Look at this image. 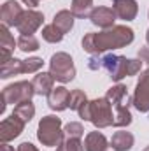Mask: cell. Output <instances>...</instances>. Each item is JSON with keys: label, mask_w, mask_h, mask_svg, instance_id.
Segmentation results:
<instances>
[{"label": "cell", "mask_w": 149, "mask_h": 151, "mask_svg": "<svg viewBox=\"0 0 149 151\" xmlns=\"http://www.w3.org/2000/svg\"><path fill=\"white\" fill-rule=\"evenodd\" d=\"M135 34L130 27L126 25H114L107 30L102 32H90L86 34L81 44L82 49L90 55H102L105 51L111 49H119V47H126L133 42Z\"/></svg>", "instance_id": "6da1fadb"}, {"label": "cell", "mask_w": 149, "mask_h": 151, "mask_svg": "<svg viewBox=\"0 0 149 151\" xmlns=\"http://www.w3.org/2000/svg\"><path fill=\"white\" fill-rule=\"evenodd\" d=\"M79 118L84 121L93 123L97 128H107L114 125V114H112V104L105 99H95L88 100L79 107Z\"/></svg>", "instance_id": "7a4b0ae2"}, {"label": "cell", "mask_w": 149, "mask_h": 151, "mask_svg": "<svg viewBox=\"0 0 149 151\" xmlns=\"http://www.w3.org/2000/svg\"><path fill=\"white\" fill-rule=\"evenodd\" d=\"M105 99L112 104V107L116 109L114 113V125L116 128H123L128 127L132 123V113H130V102H128V90L125 84L116 83L111 86L105 93Z\"/></svg>", "instance_id": "3957f363"}, {"label": "cell", "mask_w": 149, "mask_h": 151, "mask_svg": "<svg viewBox=\"0 0 149 151\" xmlns=\"http://www.w3.org/2000/svg\"><path fill=\"white\" fill-rule=\"evenodd\" d=\"M102 69H105L112 81L119 83L123 77H132L137 76L142 69V62L140 60H132L126 56H119V55H107L102 58Z\"/></svg>", "instance_id": "277c9868"}, {"label": "cell", "mask_w": 149, "mask_h": 151, "mask_svg": "<svg viewBox=\"0 0 149 151\" xmlns=\"http://www.w3.org/2000/svg\"><path fill=\"white\" fill-rule=\"evenodd\" d=\"M37 139L42 146L54 148L65 139V132L62 128V118L54 114H47L39 121L37 127Z\"/></svg>", "instance_id": "5b68a950"}, {"label": "cell", "mask_w": 149, "mask_h": 151, "mask_svg": "<svg viewBox=\"0 0 149 151\" xmlns=\"http://www.w3.org/2000/svg\"><path fill=\"white\" fill-rule=\"evenodd\" d=\"M49 72L54 77V81L62 83V84H67L70 81H74L75 77V65L74 60L69 53H54L49 60Z\"/></svg>", "instance_id": "8992f818"}, {"label": "cell", "mask_w": 149, "mask_h": 151, "mask_svg": "<svg viewBox=\"0 0 149 151\" xmlns=\"http://www.w3.org/2000/svg\"><path fill=\"white\" fill-rule=\"evenodd\" d=\"M34 95H35V90H34L32 81H18V83H12L2 90V100L7 106L9 104L18 106L21 102L32 100Z\"/></svg>", "instance_id": "52a82bcc"}, {"label": "cell", "mask_w": 149, "mask_h": 151, "mask_svg": "<svg viewBox=\"0 0 149 151\" xmlns=\"http://www.w3.org/2000/svg\"><path fill=\"white\" fill-rule=\"evenodd\" d=\"M132 106L139 113H149V69L140 72L132 97Z\"/></svg>", "instance_id": "ba28073f"}, {"label": "cell", "mask_w": 149, "mask_h": 151, "mask_svg": "<svg viewBox=\"0 0 149 151\" xmlns=\"http://www.w3.org/2000/svg\"><path fill=\"white\" fill-rule=\"evenodd\" d=\"M25 121L21 118H18L16 114H11L9 118L2 119L0 123V142H11L16 137L21 135V132L25 130Z\"/></svg>", "instance_id": "9c48e42d"}, {"label": "cell", "mask_w": 149, "mask_h": 151, "mask_svg": "<svg viewBox=\"0 0 149 151\" xmlns=\"http://www.w3.org/2000/svg\"><path fill=\"white\" fill-rule=\"evenodd\" d=\"M44 23V14L39 12V11H34V9H28L21 14L16 28L19 34H25V35H34L39 28L42 27Z\"/></svg>", "instance_id": "30bf717a"}, {"label": "cell", "mask_w": 149, "mask_h": 151, "mask_svg": "<svg viewBox=\"0 0 149 151\" xmlns=\"http://www.w3.org/2000/svg\"><path fill=\"white\" fill-rule=\"evenodd\" d=\"M116 12H114V9L112 7H105V5H98V7H95L93 11H91V14H90V21L95 25V27H98V28H104V30H107V28H111L116 25Z\"/></svg>", "instance_id": "8fae6325"}, {"label": "cell", "mask_w": 149, "mask_h": 151, "mask_svg": "<svg viewBox=\"0 0 149 151\" xmlns=\"http://www.w3.org/2000/svg\"><path fill=\"white\" fill-rule=\"evenodd\" d=\"M23 12H25L23 7H21L16 0H7V2H4V5H2V9H0L2 25H5V27H9V28H11V27H16Z\"/></svg>", "instance_id": "7c38bea8"}, {"label": "cell", "mask_w": 149, "mask_h": 151, "mask_svg": "<svg viewBox=\"0 0 149 151\" xmlns=\"http://www.w3.org/2000/svg\"><path fill=\"white\" fill-rule=\"evenodd\" d=\"M69 97H70V91L65 86H54L53 91L47 95L49 109H53L56 113H62V111L69 109Z\"/></svg>", "instance_id": "4fadbf2b"}, {"label": "cell", "mask_w": 149, "mask_h": 151, "mask_svg": "<svg viewBox=\"0 0 149 151\" xmlns=\"http://www.w3.org/2000/svg\"><path fill=\"white\" fill-rule=\"evenodd\" d=\"M112 9L116 16L123 21H132L139 14L137 0H112Z\"/></svg>", "instance_id": "5bb4252c"}, {"label": "cell", "mask_w": 149, "mask_h": 151, "mask_svg": "<svg viewBox=\"0 0 149 151\" xmlns=\"http://www.w3.org/2000/svg\"><path fill=\"white\" fill-rule=\"evenodd\" d=\"M14 46H18V40H14V37L11 35L9 27L2 25L0 27V65H4L12 58Z\"/></svg>", "instance_id": "9a60e30c"}, {"label": "cell", "mask_w": 149, "mask_h": 151, "mask_svg": "<svg viewBox=\"0 0 149 151\" xmlns=\"http://www.w3.org/2000/svg\"><path fill=\"white\" fill-rule=\"evenodd\" d=\"M32 84H34V90H35V95H49L54 88V77L51 76V72H37L32 79Z\"/></svg>", "instance_id": "2e32d148"}, {"label": "cell", "mask_w": 149, "mask_h": 151, "mask_svg": "<svg viewBox=\"0 0 149 151\" xmlns=\"http://www.w3.org/2000/svg\"><path fill=\"white\" fill-rule=\"evenodd\" d=\"M111 148L114 151H130L133 148V142H135V137L132 132H126V130H119V132H114V135L111 137Z\"/></svg>", "instance_id": "e0dca14e"}, {"label": "cell", "mask_w": 149, "mask_h": 151, "mask_svg": "<svg viewBox=\"0 0 149 151\" xmlns=\"http://www.w3.org/2000/svg\"><path fill=\"white\" fill-rule=\"evenodd\" d=\"M109 141L102 132H90L84 137V151H107Z\"/></svg>", "instance_id": "ac0fdd59"}, {"label": "cell", "mask_w": 149, "mask_h": 151, "mask_svg": "<svg viewBox=\"0 0 149 151\" xmlns=\"http://www.w3.org/2000/svg\"><path fill=\"white\" fill-rule=\"evenodd\" d=\"M74 14H72V11H67V9H63V11H58L56 14H54V18H53V25H56L58 28H60V32L65 35V34H69L70 30H72V27H74Z\"/></svg>", "instance_id": "d6986e66"}, {"label": "cell", "mask_w": 149, "mask_h": 151, "mask_svg": "<svg viewBox=\"0 0 149 151\" xmlns=\"http://www.w3.org/2000/svg\"><path fill=\"white\" fill-rule=\"evenodd\" d=\"M18 74H23V60L11 58L9 62L0 65V77L2 79H9V77L18 76Z\"/></svg>", "instance_id": "ffe728a7"}, {"label": "cell", "mask_w": 149, "mask_h": 151, "mask_svg": "<svg viewBox=\"0 0 149 151\" xmlns=\"http://www.w3.org/2000/svg\"><path fill=\"white\" fill-rule=\"evenodd\" d=\"M93 0H72L70 2V11L75 18H90L93 11Z\"/></svg>", "instance_id": "44dd1931"}, {"label": "cell", "mask_w": 149, "mask_h": 151, "mask_svg": "<svg viewBox=\"0 0 149 151\" xmlns=\"http://www.w3.org/2000/svg\"><path fill=\"white\" fill-rule=\"evenodd\" d=\"M12 114H16L18 118H21L25 123H30L32 118L35 116V106L32 104V100H27V102H21L18 106H14V111Z\"/></svg>", "instance_id": "7402d4cb"}, {"label": "cell", "mask_w": 149, "mask_h": 151, "mask_svg": "<svg viewBox=\"0 0 149 151\" xmlns=\"http://www.w3.org/2000/svg\"><path fill=\"white\" fill-rule=\"evenodd\" d=\"M40 47V42L35 35H25L21 34L18 37V49L23 51V53H32V51H37Z\"/></svg>", "instance_id": "603a6c76"}, {"label": "cell", "mask_w": 149, "mask_h": 151, "mask_svg": "<svg viewBox=\"0 0 149 151\" xmlns=\"http://www.w3.org/2000/svg\"><path fill=\"white\" fill-rule=\"evenodd\" d=\"M63 34L60 32V28L56 27V25H46L44 28H42V39L46 40V42H49V44H58V42H62L63 40Z\"/></svg>", "instance_id": "cb8c5ba5"}, {"label": "cell", "mask_w": 149, "mask_h": 151, "mask_svg": "<svg viewBox=\"0 0 149 151\" xmlns=\"http://www.w3.org/2000/svg\"><path fill=\"white\" fill-rule=\"evenodd\" d=\"M56 151H84V142H81V139L65 137V139L56 146Z\"/></svg>", "instance_id": "d4e9b609"}, {"label": "cell", "mask_w": 149, "mask_h": 151, "mask_svg": "<svg viewBox=\"0 0 149 151\" xmlns=\"http://www.w3.org/2000/svg\"><path fill=\"white\" fill-rule=\"evenodd\" d=\"M88 102V97L82 90H72L70 91V97H69V109L72 111H79V107Z\"/></svg>", "instance_id": "484cf974"}, {"label": "cell", "mask_w": 149, "mask_h": 151, "mask_svg": "<svg viewBox=\"0 0 149 151\" xmlns=\"http://www.w3.org/2000/svg\"><path fill=\"white\" fill-rule=\"evenodd\" d=\"M42 65H44V62L39 56L27 58V60H23V74H37V72H40Z\"/></svg>", "instance_id": "4316f807"}, {"label": "cell", "mask_w": 149, "mask_h": 151, "mask_svg": "<svg viewBox=\"0 0 149 151\" xmlns=\"http://www.w3.org/2000/svg\"><path fill=\"white\" fill-rule=\"evenodd\" d=\"M63 132H65V137L81 139V137L84 135V127H82V123H79V121H70V123L65 125Z\"/></svg>", "instance_id": "83f0119b"}, {"label": "cell", "mask_w": 149, "mask_h": 151, "mask_svg": "<svg viewBox=\"0 0 149 151\" xmlns=\"http://www.w3.org/2000/svg\"><path fill=\"white\" fill-rule=\"evenodd\" d=\"M88 69H90V70H98V69H102V58H100V55H91V58L88 60Z\"/></svg>", "instance_id": "f1b7e54d"}, {"label": "cell", "mask_w": 149, "mask_h": 151, "mask_svg": "<svg viewBox=\"0 0 149 151\" xmlns=\"http://www.w3.org/2000/svg\"><path fill=\"white\" fill-rule=\"evenodd\" d=\"M137 56H139V60H140L142 63H148L149 65V46L148 47H140L139 53H137Z\"/></svg>", "instance_id": "f546056e"}, {"label": "cell", "mask_w": 149, "mask_h": 151, "mask_svg": "<svg viewBox=\"0 0 149 151\" xmlns=\"http://www.w3.org/2000/svg\"><path fill=\"white\" fill-rule=\"evenodd\" d=\"M16 151H39V150H37V146H34L32 142L27 141V142H21V144L16 148Z\"/></svg>", "instance_id": "4dcf8cb0"}, {"label": "cell", "mask_w": 149, "mask_h": 151, "mask_svg": "<svg viewBox=\"0 0 149 151\" xmlns=\"http://www.w3.org/2000/svg\"><path fill=\"white\" fill-rule=\"evenodd\" d=\"M21 2H23L28 9H35V7L39 5V2H40V0H21Z\"/></svg>", "instance_id": "1f68e13d"}, {"label": "cell", "mask_w": 149, "mask_h": 151, "mask_svg": "<svg viewBox=\"0 0 149 151\" xmlns=\"http://www.w3.org/2000/svg\"><path fill=\"white\" fill-rule=\"evenodd\" d=\"M0 151H14V148H12V146H9V142H2Z\"/></svg>", "instance_id": "d6a6232c"}, {"label": "cell", "mask_w": 149, "mask_h": 151, "mask_svg": "<svg viewBox=\"0 0 149 151\" xmlns=\"http://www.w3.org/2000/svg\"><path fill=\"white\" fill-rule=\"evenodd\" d=\"M146 40H148V46H149V30L146 32Z\"/></svg>", "instance_id": "836d02e7"}, {"label": "cell", "mask_w": 149, "mask_h": 151, "mask_svg": "<svg viewBox=\"0 0 149 151\" xmlns=\"http://www.w3.org/2000/svg\"><path fill=\"white\" fill-rule=\"evenodd\" d=\"M144 151H149V146H148V148H146V150H144Z\"/></svg>", "instance_id": "e575fe53"}, {"label": "cell", "mask_w": 149, "mask_h": 151, "mask_svg": "<svg viewBox=\"0 0 149 151\" xmlns=\"http://www.w3.org/2000/svg\"><path fill=\"white\" fill-rule=\"evenodd\" d=\"M107 151H114V150H112V148H111V150H107Z\"/></svg>", "instance_id": "d590c367"}, {"label": "cell", "mask_w": 149, "mask_h": 151, "mask_svg": "<svg viewBox=\"0 0 149 151\" xmlns=\"http://www.w3.org/2000/svg\"><path fill=\"white\" fill-rule=\"evenodd\" d=\"M148 16H149V12H148Z\"/></svg>", "instance_id": "8d00e7d4"}]
</instances>
